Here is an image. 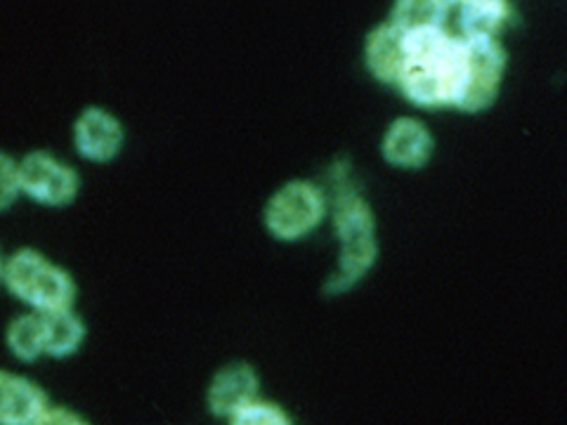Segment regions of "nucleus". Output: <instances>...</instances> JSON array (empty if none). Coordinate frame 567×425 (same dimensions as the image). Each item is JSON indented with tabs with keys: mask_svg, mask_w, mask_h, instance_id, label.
<instances>
[{
	"mask_svg": "<svg viewBox=\"0 0 567 425\" xmlns=\"http://www.w3.org/2000/svg\"><path fill=\"white\" fill-rule=\"evenodd\" d=\"M404 66L398 81L402 95L423 110L456 106L466 81V39L447 29L404 33Z\"/></svg>",
	"mask_w": 567,
	"mask_h": 425,
	"instance_id": "1",
	"label": "nucleus"
},
{
	"mask_svg": "<svg viewBox=\"0 0 567 425\" xmlns=\"http://www.w3.org/2000/svg\"><path fill=\"white\" fill-rule=\"evenodd\" d=\"M3 283L17 300L39 314L69 310L76 300L71 274L35 248H20L6 258Z\"/></svg>",
	"mask_w": 567,
	"mask_h": 425,
	"instance_id": "2",
	"label": "nucleus"
},
{
	"mask_svg": "<svg viewBox=\"0 0 567 425\" xmlns=\"http://www.w3.org/2000/svg\"><path fill=\"white\" fill-rule=\"evenodd\" d=\"M333 225L341 239L339 272L329 281V291L339 293L354 287L377 260L374 216L358 191H341L333 199Z\"/></svg>",
	"mask_w": 567,
	"mask_h": 425,
	"instance_id": "3",
	"label": "nucleus"
},
{
	"mask_svg": "<svg viewBox=\"0 0 567 425\" xmlns=\"http://www.w3.org/2000/svg\"><path fill=\"white\" fill-rule=\"evenodd\" d=\"M329 212L327 194L308 180H293L279 187L265 206V227L279 241L310 237Z\"/></svg>",
	"mask_w": 567,
	"mask_h": 425,
	"instance_id": "4",
	"label": "nucleus"
},
{
	"mask_svg": "<svg viewBox=\"0 0 567 425\" xmlns=\"http://www.w3.org/2000/svg\"><path fill=\"white\" fill-rule=\"evenodd\" d=\"M506 71V50L496 39H466V81L456 110L477 114L499 97Z\"/></svg>",
	"mask_w": 567,
	"mask_h": 425,
	"instance_id": "5",
	"label": "nucleus"
},
{
	"mask_svg": "<svg viewBox=\"0 0 567 425\" xmlns=\"http://www.w3.org/2000/svg\"><path fill=\"white\" fill-rule=\"evenodd\" d=\"M22 194L31 201L62 208L79 197L81 177L69 164L50 152H31L20 162Z\"/></svg>",
	"mask_w": 567,
	"mask_h": 425,
	"instance_id": "6",
	"label": "nucleus"
},
{
	"mask_svg": "<svg viewBox=\"0 0 567 425\" xmlns=\"http://www.w3.org/2000/svg\"><path fill=\"white\" fill-rule=\"evenodd\" d=\"M123 126L110 112L91 106L74 123L76 152L93 164H110L123 149Z\"/></svg>",
	"mask_w": 567,
	"mask_h": 425,
	"instance_id": "7",
	"label": "nucleus"
},
{
	"mask_svg": "<svg viewBox=\"0 0 567 425\" xmlns=\"http://www.w3.org/2000/svg\"><path fill=\"white\" fill-rule=\"evenodd\" d=\"M381 154L390 166L416 170L431 162L433 156V135L416 118H398L388 126Z\"/></svg>",
	"mask_w": 567,
	"mask_h": 425,
	"instance_id": "8",
	"label": "nucleus"
},
{
	"mask_svg": "<svg viewBox=\"0 0 567 425\" xmlns=\"http://www.w3.org/2000/svg\"><path fill=\"white\" fill-rule=\"evenodd\" d=\"M258 400V374L248 364H227L208 387V406L216 416L235 418Z\"/></svg>",
	"mask_w": 567,
	"mask_h": 425,
	"instance_id": "9",
	"label": "nucleus"
},
{
	"mask_svg": "<svg viewBox=\"0 0 567 425\" xmlns=\"http://www.w3.org/2000/svg\"><path fill=\"white\" fill-rule=\"evenodd\" d=\"M48 410V395L29 379L0 371V425H33Z\"/></svg>",
	"mask_w": 567,
	"mask_h": 425,
	"instance_id": "10",
	"label": "nucleus"
},
{
	"mask_svg": "<svg viewBox=\"0 0 567 425\" xmlns=\"http://www.w3.org/2000/svg\"><path fill=\"white\" fill-rule=\"evenodd\" d=\"M404 31L398 29L393 22H385L367 35L364 62L377 81L398 85L404 66Z\"/></svg>",
	"mask_w": 567,
	"mask_h": 425,
	"instance_id": "11",
	"label": "nucleus"
},
{
	"mask_svg": "<svg viewBox=\"0 0 567 425\" xmlns=\"http://www.w3.org/2000/svg\"><path fill=\"white\" fill-rule=\"evenodd\" d=\"M508 0H464L458 6V24L464 39H496L511 22Z\"/></svg>",
	"mask_w": 567,
	"mask_h": 425,
	"instance_id": "12",
	"label": "nucleus"
},
{
	"mask_svg": "<svg viewBox=\"0 0 567 425\" xmlns=\"http://www.w3.org/2000/svg\"><path fill=\"white\" fill-rule=\"evenodd\" d=\"M43 333H45V354L50 357H69L74 354L83 339L85 326L74 310H58L43 314Z\"/></svg>",
	"mask_w": 567,
	"mask_h": 425,
	"instance_id": "13",
	"label": "nucleus"
},
{
	"mask_svg": "<svg viewBox=\"0 0 567 425\" xmlns=\"http://www.w3.org/2000/svg\"><path fill=\"white\" fill-rule=\"evenodd\" d=\"M450 6L445 0H395L393 22L404 33L423 31V29H442L447 20Z\"/></svg>",
	"mask_w": 567,
	"mask_h": 425,
	"instance_id": "14",
	"label": "nucleus"
},
{
	"mask_svg": "<svg viewBox=\"0 0 567 425\" xmlns=\"http://www.w3.org/2000/svg\"><path fill=\"white\" fill-rule=\"evenodd\" d=\"M8 348L17 360L35 362L45 354V333H43V314L29 312L17 317L8 326Z\"/></svg>",
	"mask_w": 567,
	"mask_h": 425,
	"instance_id": "15",
	"label": "nucleus"
},
{
	"mask_svg": "<svg viewBox=\"0 0 567 425\" xmlns=\"http://www.w3.org/2000/svg\"><path fill=\"white\" fill-rule=\"evenodd\" d=\"M20 197H22L20 162H14L10 154L0 152V212L8 210Z\"/></svg>",
	"mask_w": 567,
	"mask_h": 425,
	"instance_id": "16",
	"label": "nucleus"
},
{
	"mask_svg": "<svg viewBox=\"0 0 567 425\" xmlns=\"http://www.w3.org/2000/svg\"><path fill=\"white\" fill-rule=\"evenodd\" d=\"M233 425H291V421L277 404L256 400L233 418Z\"/></svg>",
	"mask_w": 567,
	"mask_h": 425,
	"instance_id": "17",
	"label": "nucleus"
},
{
	"mask_svg": "<svg viewBox=\"0 0 567 425\" xmlns=\"http://www.w3.org/2000/svg\"><path fill=\"white\" fill-rule=\"evenodd\" d=\"M33 425H91L87 421H83L79 414L62 410V406H48V410L35 418Z\"/></svg>",
	"mask_w": 567,
	"mask_h": 425,
	"instance_id": "18",
	"label": "nucleus"
},
{
	"mask_svg": "<svg viewBox=\"0 0 567 425\" xmlns=\"http://www.w3.org/2000/svg\"><path fill=\"white\" fill-rule=\"evenodd\" d=\"M3 272H6V258L0 253V281H3Z\"/></svg>",
	"mask_w": 567,
	"mask_h": 425,
	"instance_id": "19",
	"label": "nucleus"
},
{
	"mask_svg": "<svg viewBox=\"0 0 567 425\" xmlns=\"http://www.w3.org/2000/svg\"><path fill=\"white\" fill-rule=\"evenodd\" d=\"M445 3L452 8V6H461V3H464V0H445Z\"/></svg>",
	"mask_w": 567,
	"mask_h": 425,
	"instance_id": "20",
	"label": "nucleus"
}]
</instances>
